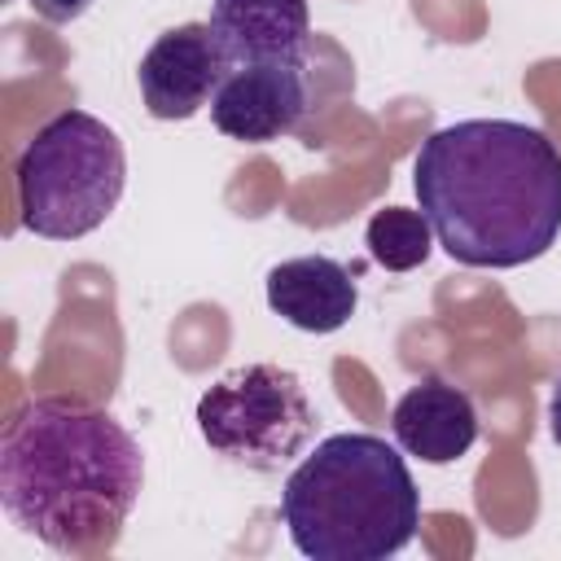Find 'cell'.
<instances>
[{"instance_id":"cell-1","label":"cell","mask_w":561,"mask_h":561,"mask_svg":"<svg viewBox=\"0 0 561 561\" xmlns=\"http://www.w3.org/2000/svg\"><path fill=\"white\" fill-rule=\"evenodd\" d=\"M412 188L434 241L465 267H522L561 232V149L513 118H465L421 140Z\"/></svg>"},{"instance_id":"cell-2","label":"cell","mask_w":561,"mask_h":561,"mask_svg":"<svg viewBox=\"0 0 561 561\" xmlns=\"http://www.w3.org/2000/svg\"><path fill=\"white\" fill-rule=\"evenodd\" d=\"M145 482L140 443L96 403L26 399L0 438V504L44 548L83 557L114 548Z\"/></svg>"},{"instance_id":"cell-3","label":"cell","mask_w":561,"mask_h":561,"mask_svg":"<svg viewBox=\"0 0 561 561\" xmlns=\"http://www.w3.org/2000/svg\"><path fill=\"white\" fill-rule=\"evenodd\" d=\"M280 522L311 561H386L412 543L421 491L386 438L329 434L285 478Z\"/></svg>"},{"instance_id":"cell-4","label":"cell","mask_w":561,"mask_h":561,"mask_svg":"<svg viewBox=\"0 0 561 561\" xmlns=\"http://www.w3.org/2000/svg\"><path fill=\"white\" fill-rule=\"evenodd\" d=\"M13 184L22 228L48 241H75L114 215L127 184V153L96 114L61 110L18 153Z\"/></svg>"},{"instance_id":"cell-5","label":"cell","mask_w":561,"mask_h":561,"mask_svg":"<svg viewBox=\"0 0 561 561\" xmlns=\"http://www.w3.org/2000/svg\"><path fill=\"white\" fill-rule=\"evenodd\" d=\"M197 430L215 456L254 473H276L307 451L316 408L298 373L280 364H245L224 373L197 399Z\"/></svg>"},{"instance_id":"cell-6","label":"cell","mask_w":561,"mask_h":561,"mask_svg":"<svg viewBox=\"0 0 561 561\" xmlns=\"http://www.w3.org/2000/svg\"><path fill=\"white\" fill-rule=\"evenodd\" d=\"M311 110V79L302 57L232 66L210 101V123L241 145H272L289 136Z\"/></svg>"},{"instance_id":"cell-7","label":"cell","mask_w":561,"mask_h":561,"mask_svg":"<svg viewBox=\"0 0 561 561\" xmlns=\"http://www.w3.org/2000/svg\"><path fill=\"white\" fill-rule=\"evenodd\" d=\"M228 70L232 61L215 39L210 22H184L162 31L149 44L136 79H140L145 110L162 123H175V118H193L206 101H215Z\"/></svg>"},{"instance_id":"cell-8","label":"cell","mask_w":561,"mask_h":561,"mask_svg":"<svg viewBox=\"0 0 561 561\" xmlns=\"http://www.w3.org/2000/svg\"><path fill=\"white\" fill-rule=\"evenodd\" d=\"M390 434L399 451L425 465H451L478 443V408L460 386L443 377H421L399 394L390 412Z\"/></svg>"},{"instance_id":"cell-9","label":"cell","mask_w":561,"mask_h":561,"mask_svg":"<svg viewBox=\"0 0 561 561\" xmlns=\"http://www.w3.org/2000/svg\"><path fill=\"white\" fill-rule=\"evenodd\" d=\"M267 307L302 333H337L355 316L359 289L337 259L298 254L267 272Z\"/></svg>"},{"instance_id":"cell-10","label":"cell","mask_w":561,"mask_h":561,"mask_svg":"<svg viewBox=\"0 0 561 561\" xmlns=\"http://www.w3.org/2000/svg\"><path fill=\"white\" fill-rule=\"evenodd\" d=\"M210 31L232 66L302 57L311 35L307 0H215Z\"/></svg>"},{"instance_id":"cell-11","label":"cell","mask_w":561,"mask_h":561,"mask_svg":"<svg viewBox=\"0 0 561 561\" xmlns=\"http://www.w3.org/2000/svg\"><path fill=\"white\" fill-rule=\"evenodd\" d=\"M364 245L373 254V263H381L386 272H412L430 259L434 250V228L421 210L408 206H386L368 219L364 228Z\"/></svg>"},{"instance_id":"cell-12","label":"cell","mask_w":561,"mask_h":561,"mask_svg":"<svg viewBox=\"0 0 561 561\" xmlns=\"http://www.w3.org/2000/svg\"><path fill=\"white\" fill-rule=\"evenodd\" d=\"M44 22H57V26H66V22H75V18H83L88 9H92V0H26Z\"/></svg>"},{"instance_id":"cell-13","label":"cell","mask_w":561,"mask_h":561,"mask_svg":"<svg viewBox=\"0 0 561 561\" xmlns=\"http://www.w3.org/2000/svg\"><path fill=\"white\" fill-rule=\"evenodd\" d=\"M548 425H552V438L561 443V377L552 386V399H548Z\"/></svg>"}]
</instances>
